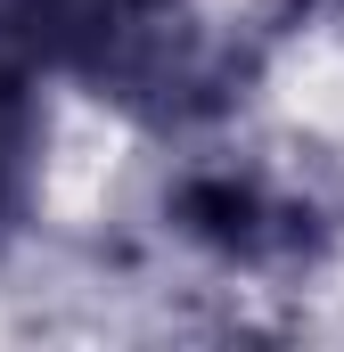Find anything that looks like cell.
Here are the masks:
<instances>
[{
	"instance_id": "obj_2",
	"label": "cell",
	"mask_w": 344,
	"mask_h": 352,
	"mask_svg": "<svg viewBox=\"0 0 344 352\" xmlns=\"http://www.w3.org/2000/svg\"><path fill=\"white\" fill-rule=\"evenodd\" d=\"M172 230L230 270L279 278V270H312L328 254V238L344 230V205L320 188L303 156L230 148V156H197L172 180Z\"/></svg>"
},
{
	"instance_id": "obj_1",
	"label": "cell",
	"mask_w": 344,
	"mask_h": 352,
	"mask_svg": "<svg viewBox=\"0 0 344 352\" xmlns=\"http://www.w3.org/2000/svg\"><path fill=\"white\" fill-rule=\"evenodd\" d=\"M0 50L164 131L222 115L255 58L205 0H0Z\"/></svg>"
},
{
	"instance_id": "obj_3",
	"label": "cell",
	"mask_w": 344,
	"mask_h": 352,
	"mask_svg": "<svg viewBox=\"0 0 344 352\" xmlns=\"http://www.w3.org/2000/svg\"><path fill=\"white\" fill-rule=\"evenodd\" d=\"M33 180H41V98H33V74L0 50V246L25 230Z\"/></svg>"
}]
</instances>
